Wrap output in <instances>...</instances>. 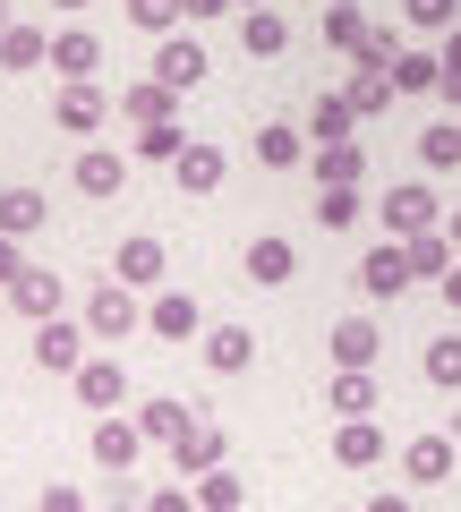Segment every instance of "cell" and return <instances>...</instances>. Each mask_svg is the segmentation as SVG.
I'll use <instances>...</instances> for the list:
<instances>
[{
    "label": "cell",
    "instance_id": "6da1fadb",
    "mask_svg": "<svg viewBox=\"0 0 461 512\" xmlns=\"http://www.w3.org/2000/svg\"><path fill=\"white\" fill-rule=\"evenodd\" d=\"M376 222H385V239H419V231H436V222H444V205H436V188H427V180H402V188H385Z\"/></svg>",
    "mask_w": 461,
    "mask_h": 512
},
{
    "label": "cell",
    "instance_id": "7a4b0ae2",
    "mask_svg": "<svg viewBox=\"0 0 461 512\" xmlns=\"http://www.w3.org/2000/svg\"><path fill=\"white\" fill-rule=\"evenodd\" d=\"M137 461H146V427H137V419H120V410H103V419H94V470L129 478Z\"/></svg>",
    "mask_w": 461,
    "mask_h": 512
},
{
    "label": "cell",
    "instance_id": "3957f363",
    "mask_svg": "<svg viewBox=\"0 0 461 512\" xmlns=\"http://www.w3.org/2000/svg\"><path fill=\"white\" fill-rule=\"evenodd\" d=\"M137 325H146V308H137L129 282H103V291L86 299V333H94V342H129Z\"/></svg>",
    "mask_w": 461,
    "mask_h": 512
},
{
    "label": "cell",
    "instance_id": "277c9868",
    "mask_svg": "<svg viewBox=\"0 0 461 512\" xmlns=\"http://www.w3.org/2000/svg\"><path fill=\"white\" fill-rule=\"evenodd\" d=\"M111 111H120V103H111V94L94 86V77H60V103H52V120L69 128V137H94V128H103Z\"/></svg>",
    "mask_w": 461,
    "mask_h": 512
},
{
    "label": "cell",
    "instance_id": "5b68a950",
    "mask_svg": "<svg viewBox=\"0 0 461 512\" xmlns=\"http://www.w3.org/2000/svg\"><path fill=\"white\" fill-rule=\"evenodd\" d=\"M86 342H94V333H86V325H69V308L43 316V325H35V367H52V376H77V367H86Z\"/></svg>",
    "mask_w": 461,
    "mask_h": 512
},
{
    "label": "cell",
    "instance_id": "8992f818",
    "mask_svg": "<svg viewBox=\"0 0 461 512\" xmlns=\"http://www.w3.org/2000/svg\"><path fill=\"white\" fill-rule=\"evenodd\" d=\"M120 120H129V128L180 120V86H163V77H129V86H120Z\"/></svg>",
    "mask_w": 461,
    "mask_h": 512
},
{
    "label": "cell",
    "instance_id": "52a82bcc",
    "mask_svg": "<svg viewBox=\"0 0 461 512\" xmlns=\"http://www.w3.org/2000/svg\"><path fill=\"white\" fill-rule=\"evenodd\" d=\"M410 282H419V274H410V248H402V239H385V248L359 256V291H368V299H402Z\"/></svg>",
    "mask_w": 461,
    "mask_h": 512
},
{
    "label": "cell",
    "instance_id": "ba28073f",
    "mask_svg": "<svg viewBox=\"0 0 461 512\" xmlns=\"http://www.w3.org/2000/svg\"><path fill=\"white\" fill-rule=\"evenodd\" d=\"M342 103H351L359 120H376V111L402 103V86H393V69H376V60H351V77H342Z\"/></svg>",
    "mask_w": 461,
    "mask_h": 512
},
{
    "label": "cell",
    "instance_id": "9c48e42d",
    "mask_svg": "<svg viewBox=\"0 0 461 512\" xmlns=\"http://www.w3.org/2000/svg\"><path fill=\"white\" fill-rule=\"evenodd\" d=\"M111 282L154 291V282H163V239H154V231H129V239H120V256H111Z\"/></svg>",
    "mask_w": 461,
    "mask_h": 512
},
{
    "label": "cell",
    "instance_id": "30bf717a",
    "mask_svg": "<svg viewBox=\"0 0 461 512\" xmlns=\"http://www.w3.org/2000/svg\"><path fill=\"white\" fill-rule=\"evenodd\" d=\"M240 274L257 282V291H274V282H291V274H299V248H291V239H282V231H265V239H248Z\"/></svg>",
    "mask_w": 461,
    "mask_h": 512
},
{
    "label": "cell",
    "instance_id": "8fae6325",
    "mask_svg": "<svg viewBox=\"0 0 461 512\" xmlns=\"http://www.w3.org/2000/svg\"><path fill=\"white\" fill-rule=\"evenodd\" d=\"M385 453H393V444H385L376 419H333V461H342V470H376Z\"/></svg>",
    "mask_w": 461,
    "mask_h": 512
},
{
    "label": "cell",
    "instance_id": "7c38bea8",
    "mask_svg": "<svg viewBox=\"0 0 461 512\" xmlns=\"http://www.w3.org/2000/svg\"><path fill=\"white\" fill-rule=\"evenodd\" d=\"M222 171H231V154H222L214 137H188V154L171 163V180H180L188 197H214V188H222Z\"/></svg>",
    "mask_w": 461,
    "mask_h": 512
},
{
    "label": "cell",
    "instance_id": "4fadbf2b",
    "mask_svg": "<svg viewBox=\"0 0 461 512\" xmlns=\"http://www.w3.org/2000/svg\"><path fill=\"white\" fill-rule=\"evenodd\" d=\"M154 77H163V86H180V94H197V86H205V43H197V35H163Z\"/></svg>",
    "mask_w": 461,
    "mask_h": 512
},
{
    "label": "cell",
    "instance_id": "5bb4252c",
    "mask_svg": "<svg viewBox=\"0 0 461 512\" xmlns=\"http://www.w3.org/2000/svg\"><path fill=\"white\" fill-rule=\"evenodd\" d=\"M222 453H231V444H222V427L197 419L180 444H171V470H180V478H205V470H222Z\"/></svg>",
    "mask_w": 461,
    "mask_h": 512
},
{
    "label": "cell",
    "instance_id": "9a60e30c",
    "mask_svg": "<svg viewBox=\"0 0 461 512\" xmlns=\"http://www.w3.org/2000/svg\"><path fill=\"white\" fill-rule=\"evenodd\" d=\"M402 478H419V487H444V478H453V436H410L402 444Z\"/></svg>",
    "mask_w": 461,
    "mask_h": 512
},
{
    "label": "cell",
    "instance_id": "2e32d148",
    "mask_svg": "<svg viewBox=\"0 0 461 512\" xmlns=\"http://www.w3.org/2000/svg\"><path fill=\"white\" fill-rule=\"evenodd\" d=\"M77 402H86V410H120V402H129V367H120V359H86V367H77Z\"/></svg>",
    "mask_w": 461,
    "mask_h": 512
},
{
    "label": "cell",
    "instance_id": "e0dca14e",
    "mask_svg": "<svg viewBox=\"0 0 461 512\" xmlns=\"http://www.w3.org/2000/svg\"><path fill=\"white\" fill-rule=\"evenodd\" d=\"M308 171H316V188H359L368 180V154H359V137L351 146H308Z\"/></svg>",
    "mask_w": 461,
    "mask_h": 512
},
{
    "label": "cell",
    "instance_id": "ac0fdd59",
    "mask_svg": "<svg viewBox=\"0 0 461 512\" xmlns=\"http://www.w3.org/2000/svg\"><path fill=\"white\" fill-rule=\"evenodd\" d=\"M9 308H18L26 325H43V316H60V274H43V265H26V274L9 282Z\"/></svg>",
    "mask_w": 461,
    "mask_h": 512
},
{
    "label": "cell",
    "instance_id": "d6986e66",
    "mask_svg": "<svg viewBox=\"0 0 461 512\" xmlns=\"http://www.w3.org/2000/svg\"><path fill=\"white\" fill-rule=\"evenodd\" d=\"M351 128H359V111L342 103V86H325L308 111V146H351Z\"/></svg>",
    "mask_w": 461,
    "mask_h": 512
},
{
    "label": "cell",
    "instance_id": "ffe728a7",
    "mask_svg": "<svg viewBox=\"0 0 461 512\" xmlns=\"http://www.w3.org/2000/svg\"><path fill=\"white\" fill-rule=\"evenodd\" d=\"M120 188H129V163H120L111 146H86V154H77V197H120Z\"/></svg>",
    "mask_w": 461,
    "mask_h": 512
},
{
    "label": "cell",
    "instance_id": "44dd1931",
    "mask_svg": "<svg viewBox=\"0 0 461 512\" xmlns=\"http://www.w3.org/2000/svg\"><path fill=\"white\" fill-rule=\"evenodd\" d=\"M197 350H205V367H214V376H240V367L257 359V333H248V325H214Z\"/></svg>",
    "mask_w": 461,
    "mask_h": 512
},
{
    "label": "cell",
    "instance_id": "7402d4cb",
    "mask_svg": "<svg viewBox=\"0 0 461 512\" xmlns=\"http://www.w3.org/2000/svg\"><path fill=\"white\" fill-rule=\"evenodd\" d=\"M240 43L257 60H282V43H291V18H282L274 0H265V9H240Z\"/></svg>",
    "mask_w": 461,
    "mask_h": 512
},
{
    "label": "cell",
    "instance_id": "603a6c76",
    "mask_svg": "<svg viewBox=\"0 0 461 512\" xmlns=\"http://www.w3.org/2000/svg\"><path fill=\"white\" fill-rule=\"evenodd\" d=\"M359 43H368V9L359 0H325V52L359 60Z\"/></svg>",
    "mask_w": 461,
    "mask_h": 512
},
{
    "label": "cell",
    "instance_id": "cb8c5ba5",
    "mask_svg": "<svg viewBox=\"0 0 461 512\" xmlns=\"http://www.w3.org/2000/svg\"><path fill=\"white\" fill-rule=\"evenodd\" d=\"M257 163H265V171H299V163H308V128L265 120V128H257Z\"/></svg>",
    "mask_w": 461,
    "mask_h": 512
},
{
    "label": "cell",
    "instance_id": "d4e9b609",
    "mask_svg": "<svg viewBox=\"0 0 461 512\" xmlns=\"http://www.w3.org/2000/svg\"><path fill=\"white\" fill-rule=\"evenodd\" d=\"M376 350H385V333H376L368 316H342V325H333V367H376Z\"/></svg>",
    "mask_w": 461,
    "mask_h": 512
},
{
    "label": "cell",
    "instance_id": "484cf974",
    "mask_svg": "<svg viewBox=\"0 0 461 512\" xmlns=\"http://www.w3.org/2000/svg\"><path fill=\"white\" fill-rule=\"evenodd\" d=\"M52 69L60 77H94V69H103V43H94L86 26H60V35H52Z\"/></svg>",
    "mask_w": 461,
    "mask_h": 512
},
{
    "label": "cell",
    "instance_id": "4316f807",
    "mask_svg": "<svg viewBox=\"0 0 461 512\" xmlns=\"http://www.w3.org/2000/svg\"><path fill=\"white\" fill-rule=\"evenodd\" d=\"M146 325L163 333V342H188V333H197V299H188V291H154Z\"/></svg>",
    "mask_w": 461,
    "mask_h": 512
},
{
    "label": "cell",
    "instance_id": "83f0119b",
    "mask_svg": "<svg viewBox=\"0 0 461 512\" xmlns=\"http://www.w3.org/2000/svg\"><path fill=\"white\" fill-rule=\"evenodd\" d=\"M376 410V376L368 367H333V419H368Z\"/></svg>",
    "mask_w": 461,
    "mask_h": 512
},
{
    "label": "cell",
    "instance_id": "f1b7e54d",
    "mask_svg": "<svg viewBox=\"0 0 461 512\" xmlns=\"http://www.w3.org/2000/svg\"><path fill=\"white\" fill-rule=\"evenodd\" d=\"M43 60H52L43 26H0V69H43Z\"/></svg>",
    "mask_w": 461,
    "mask_h": 512
},
{
    "label": "cell",
    "instance_id": "f546056e",
    "mask_svg": "<svg viewBox=\"0 0 461 512\" xmlns=\"http://www.w3.org/2000/svg\"><path fill=\"white\" fill-rule=\"evenodd\" d=\"M402 248H410V274H453V265H461V248H453L444 222H436V231H419V239H402Z\"/></svg>",
    "mask_w": 461,
    "mask_h": 512
},
{
    "label": "cell",
    "instance_id": "4dcf8cb0",
    "mask_svg": "<svg viewBox=\"0 0 461 512\" xmlns=\"http://www.w3.org/2000/svg\"><path fill=\"white\" fill-rule=\"evenodd\" d=\"M393 86L402 94H436L444 86V52H419V43H410V52L393 60Z\"/></svg>",
    "mask_w": 461,
    "mask_h": 512
},
{
    "label": "cell",
    "instance_id": "1f68e13d",
    "mask_svg": "<svg viewBox=\"0 0 461 512\" xmlns=\"http://www.w3.org/2000/svg\"><path fill=\"white\" fill-rule=\"evenodd\" d=\"M137 427H146V444H180L188 427H197V410H188V402H146Z\"/></svg>",
    "mask_w": 461,
    "mask_h": 512
},
{
    "label": "cell",
    "instance_id": "d6a6232c",
    "mask_svg": "<svg viewBox=\"0 0 461 512\" xmlns=\"http://www.w3.org/2000/svg\"><path fill=\"white\" fill-rule=\"evenodd\" d=\"M43 214H52V205H43L35 188H0V231H9V239H26V231H43Z\"/></svg>",
    "mask_w": 461,
    "mask_h": 512
},
{
    "label": "cell",
    "instance_id": "836d02e7",
    "mask_svg": "<svg viewBox=\"0 0 461 512\" xmlns=\"http://www.w3.org/2000/svg\"><path fill=\"white\" fill-rule=\"evenodd\" d=\"M188 487H197V512H240L248 504V487L231 470H205V478H188Z\"/></svg>",
    "mask_w": 461,
    "mask_h": 512
},
{
    "label": "cell",
    "instance_id": "e575fe53",
    "mask_svg": "<svg viewBox=\"0 0 461 512\" xmlns=\"http://www.w3.org/2000/svg\"><path fill=\"white\" fill-rule=\"evenodd\" d=\"M419 163H427V171H453V163H461V120L419 128Z\"/></svg>",
    "mask_w": 461,
    "mask_h": 512
},
{
    "label": "cell",
    "instance_id": "d590c367",
    "mask_svg": "<svg viewBox=\"0 0 461 512\" xmlns=\"http://www.w3.org/2000/svg\"><path fill=\"white\" fill-rule=\"evenodd\" d=\"M188 154V128L163 120V128H137V163H180Z\"/></svg>",
    "mask_w": 461,
    "mask_h": 512
},
{
    "label": "cell",
    "instance_id": "8d00e7d4",
    "mask_svg": "<svg viewBox=\"0 0 461 512\" xmlns=\"http://www.w3.org/2000/svg\"><path fill=\"white\" fill-rule=\"evenodd\" d=\"M359 214H368V205H359V188H316V222H325V231H351Z\"/></svg>",
    "mask_w": 461,
    "mask_h": 512
},
{
    "label": "cell",
    "instance_id": "74e56055",
    "mask_svg": "<svg viewBox=\"0 0 461 512\" xmlns=\"http://www.w3.org/2000/svg\"><path fill=\"white\" fill-rule=\"evenodd\" d=\"M402 18L419 26V35H453V26H461V0H402Z\"/></svg>",
    "mask_w": 461,
    "mask_h": 512
},
{
    "label": "cell",
    "instance_id": "f35d334b",
    "mask_svg": "<svg viewBox=\"0 0 461 512\" xmlns=\"http://www.w3.org/2000/svg\"><path fill=\"white\" fill-rule=\"evenodd\" d=\"M129 18L146 26V35H180V26H188V0H129Z\"/></svg>",
    "mask_w": 461,
    "mask_h": 512
},
{
    "label": "cell",
    "instance_id": "ab89813d",
    "mask_svg": "<svg viewBox=\"0 0 461 512\" xmlns=\"http://www.w3.org/2000/svg\"><path fill=\"white\" fill-rule=\"evenodd\" d=\"M427 384H444V393H453V384H461V333H453V342H427Z\"/></svg>",
    "mask_w": 461,
    "mask_h": 512
},
{
    "label": "cell",
    "instance_id": "60d3db41",
    "mask_svg": "<svg viewBox=\"0 0 461 512\" xmlns=\"http://www.w3.org/2000/svg\"><path fill=\"white\" fill-rule=\"evenodd\" d=\"M402 52H410V43L393 35V26H368V43H359V60H376V69H393Z\"/></svg>",
    "mask_w": 461,
    "mask_h": 512
},
{
    "label": "cell",
    "instance_id": "b9f144b4",
    "mask_svg": "<svg viewBox=\"0 0 461 512\" xmlns=\"http://www.w3.org/2000/svg\"><path fill=\"white\" fill-rule=\"evenodd\" d=\"M146 512H197V487H180V478H171V487L146 495Z\"/></svg>",
    "mask_w": 461,
    "mask_h": 512
},
{
    "label": "cell",
    "instance_id": "7bdbcfd3",
    "mask_svg": "<svg viewBox=\"0 0 461 512\" xmlns=\"http://www.w3.org/2000/svg\"><path fill=\"white\" fill-rule=\"evenodd\" d=\"M18 274H26V256H18V239L0 231V291H9V282H18Z\"/></svg>",
    "mask_w": 461,
    "mask_h": 512
},
{
    "label": "cell",
    "instance_id": "ee69618b",
    "mask_svg": "<svg viewBox=\"0 0 461 512\" xmlns=\"http://www.w3.org/2000/svg\"><path fill=\"white\" fill-rule=\"evenodd\" d=\"M35 512H86V495H77V487H43Z\"/></svg>",
    "mask_w": 461,
    "mask_h": 512
},
{
    "label": "cell",
    "instance_id": "f6af8a7d",
    "mask_svg": "<svg viewBox=\"0 0 461 512\" xmlns=\"http://www.w3.org/2000/svg\"><path fill=\"white\" fill-rule=\"evenodd\" d=\"M240 0H188V26H205V18H231Z\"/></svg>",
    "mask_w": 461,
    "mask_h": 512
},
{
    "label": "cell",
    "instance_id": "bcb514c9",
    "mask_svg": "<svg viewBox=\"0 0 461 512\" xmlns=\"http://www.w3.org/2000/svg\"><path fill=\"white\" fill-rule=\"evenodd\" d=\"M444 308L461 316V265H453V274H444Z\"/></svg>",
    "mask_w": 461,
    "mask_h": 512
},
{
    "label": "cell",
    "instance_id": "7dc6e473",
    "mask_svg": "<svg viewBox=\"0 0 461 512\" xmlns=\"http://www.w3.org/2000/svg\"><path fill=\"white\" fill-rule=\"evenodd\" d=\"M368 512H410V495H376V504Z\"/></svg>",
    "mask_w": 461,
    "mask_h": 512
},
{
    "label": "cell",
    "instance_id": "c3c4849f",
    "mask_svg": "<svg viewBox=\"0 0 461 512\" xmlns=\"http://www.w3.org/2000/svg\"><path fill=\"white\" fill-rule=\"evenodd\" d=\"M444 231H453V248H461V214H444Z\"/></svg>",
    "mask_w": 461,
    "mask_h": 512
},
{
    "label": "cell",
    "instance_id": "681fc988",
    "mask_svg": "<svg viewBox=\"0 0 461 512\" xmlns=\"http://www.w3.org/2000/svg\"><path fill=\"white\" fill-rule=\"evenodd\" d=\"M103 512H146V504H103Z\"/></svg>",
    "mask_w": 461,
    "mask_h": 512
},
{
    "label": "cell",
    "instance_id": "f907efd6",
    "mask_svg": "<svg viewBox=\"0 0 461 512\" xmlns=\"http://www.w3.org/2000/svg\"><path fill=\"white\" fill-rule=\"evenodd\" d=\"M0 26H18V18H9V0H0Z\"/></svg>",
    "mask_w": 461,
    "mask_h": 512
},
{
    "label": "cell",
    "instance_id": "816d5d0a",
    "mask_svg": "<svg viewBox=\"0 0 461 512\" xmlns=\"http://www.w3.org/2000/svg\"><path fill=\"white\" fill-rule=\"evenodd\" d=\"M60 9H94V0H60Z\"/></svg>",
    "mask_w": 461,
    "mask_h": 512
},
{
    "label": "cell",
    "instance_id": "f5cc1de1",
    "mask_svg": "<svg viewBox=\"0 0 461 512\" xmlns=\"http://www.w3.org/2000/svg\"><path fill=\"white\" fill-rule=\"evenodd\" d=\"M240 9H265V0H240Z\"/></svg>",
    "mask_w": 461,
    "mask_h": 512
}]
</instances>
